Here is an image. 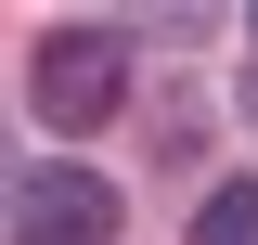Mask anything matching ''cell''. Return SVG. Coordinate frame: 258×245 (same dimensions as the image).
<instances>
[{"label": "cell", "instance_id": "cell-1", "mask_svg": "<svg viewBox=\"0 0 258 245\" xmlns=\"http://www.w3.org/2000/svg\"><path fill=\"white\" fill-rule=\"evenodd\" d=\"M129 103V26H52L26 65V116L39 129H103Z\"/></svg>", "mask_w": 258, "mask_h": 245}, {"label": "cell", "instance_id": "cell-2", "mask_svg": "<svg viewBox=\"0 0 258 245\" xmlns=\"http://www.w3.org/2000/svg\"><path fill=\"white\" fill-rule=\"evenodd\" d=\"M129 194L103 181V168H78V155H39V168H13V245H103L116 232Z\"/></svg>", "mask_w": 258, "mask_h": 245}, {"label": "cell", "instance_id": "cell-3", "mask_svg": "<svg viewBox=\"0 0 258 245\" xmlns=\"http://www.w3.org/2000/svg\"><path fill=\"white\" fill-rule=\"evenodd\" d=\"M194 245H258V181H220L194 207Z\"/></svg>", "mask_w": 258, "mask_h": 245}, {"label": "cell", "instance_id": "cell-4", "mask_svg": "<svg viewBox=\"0 0 258 245\" xmlns=\"http://www.w3.org/2000/svg\"><path fill=\"white\" fill-rule=\"evenodd\" d=\"M245 116H258V65H245Z\"/></svg>", "mask_w": 258, "mask_h": 245}, {"label": "cell", "instance_id": "cell-5", "mask_svg": "<svg viewBox=\"0 0 258 245\" xmlns=\"http://www.w3.org/2000/svg\"><path fill=\"white\" fill-rule=\"evenodd\" d=\"M245 39H258V13H245Z\"/></svg>", "mask_w": 258, "mask_h": 245}]
</instances>
